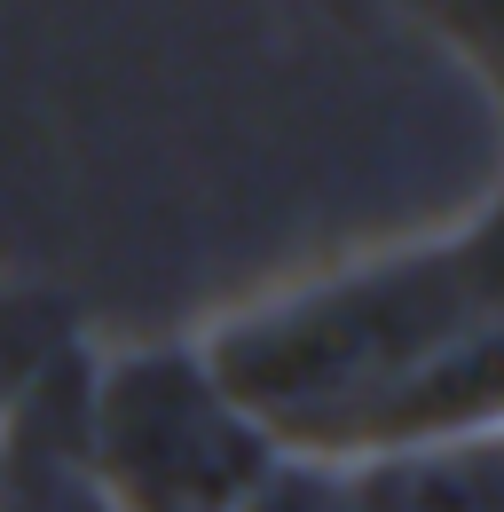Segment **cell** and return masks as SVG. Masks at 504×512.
Here are the masks:
<instances>
[{
  "instance_id": "cell-5",
  "label": "cell",
  "mask_w": 504,
  "mask_h": 512,
  "mask_svg": "<svg viewBox=\"0 0 504 512\" xmlns=\"http://www.w3.org/2000/svg\"><path fill=\"white\" fill-rule=\"evenodd\" d=\"M449 253L465 268V292H473V308L489 323H504V190L465 221V229H449Z\"/></svg>"
},
{
  "instance_id": "cell-6",
  "label": "cell",
  "mask_w": 504,
  "mask_h": 512,
  "mask_svg": "<svg viewBox=\"0 0 504 512\" xmlns=\"http://www.w3.org/2000/svg\"><path fill=\"white\" fill-rule=\"evenodd\" d=\"M245 512H355L347 505V481H339V465H276V481L252 497Z\"/></svg>"
},
{
  "instance_id": "cell-2",
  "label": "cell",
  "mask_w": 504,
  "mask_h": 512,
  "mask_svg": "<svg viewBox=\"0 0 504 512\" xmlns=\"http://www.w3.org/2000/svg\"><path fill=\"white\" fill-rule=\"evenodd\" d=\"M87 457L119 512H245L284 465L205 371L197 339L87 363Z\"/></svg>"
},
{
  "instance_id": "cell-9",
  "label": "cell",
  "mask_w": 504,
  "mask_h": 512,
  "mask_svg": "<svg viewBox=\"0 0 504 512\" xmlns=\"http://www.w3.org/2000/svg\"><path fill=\"white\" fill-rule=\"evenodd\" d=\"M32 371H40V363H0V410H8V394L32 379Z\"/></svg>"
},
{
  "instance_id": "cell-1",
  "label": "cell",
  "mask_w": 504,
  "mask_h": 512,
  "mask_svg": "<svg viewBox=\"0 0 504 512\" xmlns=\"http://www.w3.org/2000/svg\"><path fill=\"white\" fill-rule=\"evenodd\" d=\"M465 323H481V308L465 292L449 237H434L378 260H347L276 300H252L213 323L197 355L221 379V394L276 442V457L355 465L371 418Z\"/></svg>"
},
{
  "instance_id": "cell-4",
  "label": "cell",
  "mask_w": 504,
  "mask_h": 512,
  "mask_svg": "<svg viewBox=\"0 0 504 512\" xmlns=\"http://www.w3.org/2000/svg\"><path fill=\"white\" fill-rule=\"evenodd\" d=\"M355 512H504V434L339 465Z\"/></svg>"
},
{
  "instance_id": "cell-7",
  "label": "cell",
  "mask_w": 504,
  "mask_h": 512,
  "mask_svg": "<svg viewBox=\"0 0 504 512\" xmlns=\"http://www.w3.org/2000/svg\"><path fill=\"white\" fill-rule=\"evenodd\" d=\"M434 32H449V48L481 71V79L497 87V103H504V8H441Z\"/></svg>"
},
{
  "instance_id": "cell-3",
  "label": "cell",
  "mask_w": 504,
  "mask_h": 512,
  "mask_svg": "<svg viewBox=\"0 0 504 512\" xmlns=\"http://www.w3.org/2000/svg\"><path fill=\"white\" fill-rule=\"evenodd\" d=\"M87 347L56 339L0 410V512H119L87 457Z\"/></svg>"
},
{
  "instance_id": "cell-8",
  "label": "cell",
  "mask_w": 504,
  "mask_h": 512,
  "mask_svg": "<svg viewBox=\"0 0 504 512\" xmlns=\"http://www.w3.org/2000/svg\"><path fill=\"white\" fill-rule=\"evenodd\" d=\"M56 339H71L40 300H24V292H0V363H40Z\"/></svg>"
}]
</instances>
